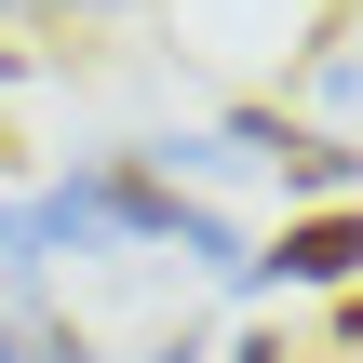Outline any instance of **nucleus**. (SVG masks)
<instances>
[{"label": "nucleus", "instance_id": "1", "mask_svg": "<svg viewBox=\"0 0 363 363\" xmlns=\"http://www.w3.org/2000/svg\"><path fill=\"white\" fill-rule=\"evenodd\" d=\"M229 135H242L256 162H283L296 189H337V175H363V162H350V148H337V135H310V121H283V108H242Z\"/></svg>", "mask_w": 363, "mask_h": 363}, {"label": "nucleus", "instance_id": "2", "mask_svg": "<svg viewBox=\"0 0 363 363\" xmlns=\"http://www.w3.org/2000/svg\"><path fill=\"white\" fill-rule=\"evenodd\" d=\"M256 269H283V283H350V269H363V216H296Z\"/></svg>", "mask_w": 363, "mask_h": 363}, {"label": "nucleus", "instance_id": "3", "mask_svg": "<svg viewBox=\"0 0 363 363\" xmlns=\"http://www.w3.org/2000/svg\"><path fill=\"white\" fill-rule=\"evenodd\" d=\"M0 363H81L67 323H0Z\"/></svg>", "mask_w": 363, "mask_h": 363}, {"label": "nucleus", "instance_id": "4", "mask_svg": "<svg viewBox=\"0 0 363 363\" xmlns=\"http://www.w3.org/2000/svg\"><path fill=\"white\" fill-rule=\"evenodd\" d=\"M229 363H283V337H242V350H229Z\"/></svg>", "mask_w": 363, "mask_h": 363}]
</instances>
